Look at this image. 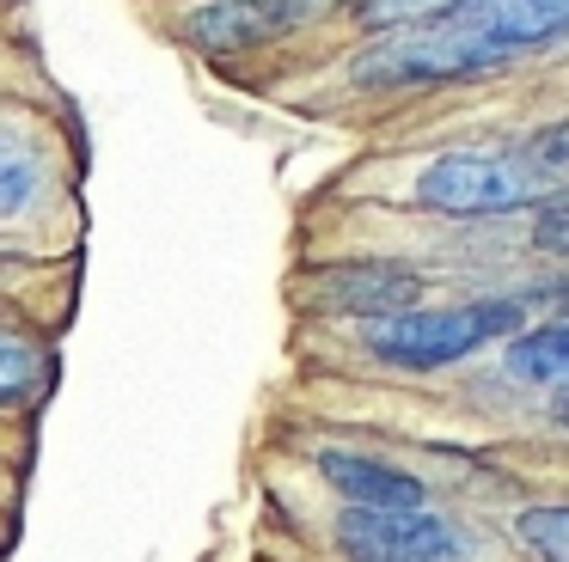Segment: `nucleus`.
<instances>
[{
  "mask_svg": "<svg viewBox=\"0 0 569 562\" xmlns=\"http://www.w3.org/2000/svg\"><path fill=\"white\" fill-rule=\"evenodd\" d=\"M551 415H557V422H563V428H569V385H563V391H557V403H551Z\"/></svg>",
  "mask_w": 569,
  "mask_h": 562,
  "instance_id": "obj_16",
  "label": "nucleus"
},
{
  "mask_svg": "<svg viewBox=\"0 0 569 562\" xmlns=\"http://www.w3.org/2000/svg\"><path fill=\"white\" fill-rule=\"evenodd\" d=\"M453 12V0H361V24H429Z\"/></svg>",
  "mask_w": 569,
  "mask_h": 562,
  "instance_id": "obj_11",
  "label": "nucleus"
},
{
  "mask_svg": "<svg viewBox=\"0 0 569 562\" xmlns=\"http://www.w3.org/2000/svg\"><path fill=\"white\" fill-rule=\"evenodd\" d=\"M532 153H539L545 165H551L557 178H563V171H569V117H563V122H551V129H545L539 141H532Z\"/></svg>",
  "mask_w": 569,
  "mask_h": 562,
  "instance_id": "obj_14",
  "label": "nucleus"
},
{
  "mask_svg": "<svg viewBox=\"0 0 569 562\" xmlns=\"http://www.w3.org/2000/svg\"><path fill=\"white\" fill-rule=\"evenodd\" d=\"M557 171L539 153H441L417 178V208L453 220L515 214V208L551 202Z\"/></svg>",
  "mask_w": 569,
  "mask_h": 562,
  "instance_id": "obj_1",
  "label": "nucleus"
},
{
  "mask_svg": "<svg viewBox=\"0 0 569 562\" xmlns=\"http://www.w3.org/2000/svg\"><path fill=\"white\" fill-rule=\"evenodd\" d=\"M527 305L520 300H471V305H441V312H398L361 330L373 361L386 367H453L490 342L515 337Z\"/></svg>",
  "mask_w": 569,
  "mask_h": 562,
  "instance_id": "obj_2",
  "label": "nucleus"
},
{
  "mask_svg": "<svg viewBox=\"0 0 569 562\" xmlns=\"http://www.w3.org/2000/svg\"><path fill=\"white\" fill-rule=\"evenodd\" d=\"M337 550L349 562H459L466 544L447 520L422 513H373V508H349L337 520Z\"/></svg>",
  "mask_w": 569,
  "mask_h": 562,
  "instance_id": "obj_4",
  "label": "nucleus"
},
{
  "mask_svg": "<svg viewBox=\"0 0 569 562\" xmlns=\"http://www.w3.org/2000/svg\"><path fill=\"white\" fill-rule=\"evenodd\" d=\"M508 373L532 379V385H569V318L563 324H539V330H527V337H515Z\"/></svg>",
  "mask_w": 569,
  "mask_h": 562,
  "instance_id": "obj_9",
  "label": "nucleus"
},
{
  "mask_svg": "<svg viewBox=\"0 0 569 562\" xmlns=\"http://www.w3.org/2000/svg\"><path fill=\"white\" fill-rule=\"evenodd\" d=\"M551 300H557V305H563V312H569V275L557 281V288H551Z\"/></svg>",
  "mask_w": 569,
  "mask_h": 562,
  "instance_id": "obj_17",
  "label": "nucleus"
},
{
  "mask_svg": "<svg viewBox=\"0 0 569 562\" xmlns=\"http://www.w3.org/2000/svg\"><path fill=\"white\" fill-rule=\"evenodd\" d=\"M515 538L539 562H569V508H527L515 520Z\"/></svg>",
  "mask_w": 569,
  "mask_h": 562,
  "instance_id": "obj_10",
  "label": "nucleus"
},
{
  "mask_svg": "<svg viewBox=\"0 0 569 562\" xmlns=\"http://www.w3.org/2000/svg\"><path fill=\"white\" fill-rule=\"evenodd\" d=\"M447 19L502 49H527V43H551L557 31H569V0H453Z\"/></svg>",
  "mask_w": 569,
  "mask_h": 562,
  "instance_id": "obj_8",
  "label": "nucleus"
},
{
  "mask_svg": "<svg viewBox=\"0 0 569 562\" xmlns=\"http://www.w3.org/2000/svg\"><path fill=\"white\" fill-rule=\"evenodd\" d=\"M532 239H539V251L569 257V202H551V208H545L539 227H532Z\"/></svg>",
  "mask_w": 569,
  "mask_h": 562,
  "instance_id": "obj_13",
  "label": "nucleus"
},
{
  "mask_svg": "<svg viewBox=\"0 0 569 562\" xmlns=\"http://www.w3.org/2000/svg\"><path fill=\"white\" fill-rule=\"evenodd\" d=\"M312 300L325 312H361L368 324H380V318L417 312L422 281L405 263H331L312 275Z\"/></svg>",
  "mask_w": 569,
  "mask_h": 562,
  "instance_id": "obj_5",
  "label": "nucleus"
},
{
  "mask_svg": "<svg viewBox=\"0 0 569 562\" xmlns=\"http://www.w3.org/2000/svg\"><path fill=\"white\" fill-rule=\"evenodd\" d=\"M312 0H209V7L190 12L184 31L197 37L202 49H221V56H239V49H258L270 37L295 31L307 19Z\"/></svg>",
  "mask_w": 569,
  "mask_h": 562,
  "instance_id": "obj_6",
  "label": "nucleus"
},
{
  "mask_svg": "<svg viewBox=\"0 0 569 562\" xmlns=\"http://www.w3.org/2000/svg\"><path fill=\"white\" fill-rule=\"evenodd\" d=\"M26 190H31V153L26 147H7V178H0V202H7V214L26 208Z\"/></svg>",
  "mask_w": 569,
  "mask_h": 562,
  "instance_id": "obj_12",
  "label": "nucleus"
},
{
  "mask_svg": "<svg viewBox=\"0 0 569 562\" xmlns=\"http://www.w3.org/2000/svg\"><path fill=\"white\" fill-rule=\"evenodd\" d=\"M502 61H508L502 43L466 31V24H453L441 12V19L392 31L368 56H356V80L361 86H435V80H471V73L502 68Z\"/></svg>",
  "mask_w": 569,
  "mask_h": 562,
  "instance_id": "obj_3",
  "label": "nucleus"
},
{
  "mask_svg": "<svg viewBox=\"0 0 569 562\" xmlns=\"http://www.w3.org/2000/svg\"><path fill=\"white\" fill-rule=\"evenodd\" d=\"M319 476L349 501V508H373V513H422L429 489L410 471H398L392 459H368V452H319Z\"/></svg>",
  "mask_w": 569,
  "mask_h": 562,
  "instance_id": "obj_7",
  "label": "nucleus"
},
{
  "mask_svg": "<svg viewBox=\"0 0 569 562\" xmlns=\"http://www.w3.org/2000/svg\"><path fill=\"white\" fill-rule=\"evenodd\" d=\"M26 391V342H7V398Z\"/></svg>",
  "mask_w": 569,
  "mask_h": 562,
  "instance_id": "obj_15",
  "label": "nucleus"
}]
</instances>
